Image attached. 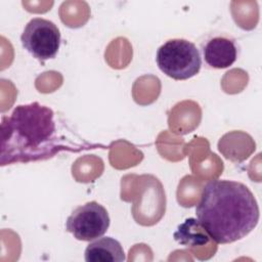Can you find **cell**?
<instances>
[{
	"instance_id": "obj_8",
	"label": "cell",
	"mask_w": 262,
	"mask_h": 262,
	"mask_svg": "<svg viewBox=\"0 0 262 262\" xmlns=\"http://www.w3.org/2000/svg\"><path fill=\"white\" fill-rule=\"evenodd\" d=\"M174 239L185 247H196L208 244L209 236L195 218H187L179 224L173 234Z\"/></svg>"
},
{
	"instance_id": "obj_2",
	"label": "cell",
	"mask_w": 262,
	"mask_h": 262,
	"mask_svg": "<svg viewBox=\"0 0 262 262\" xmlns=\"http://www.w3.org/2000/svg\"><path fill=\"white\" fill-rule=\"evenodd\" d=\"M196 220L216 244H231L248 235L258 224L260 211L250 188L237 181L215 179L202 189Z\"/></svg>"
},
{
	"instance_id": "obj_3",
	"label": "cell",
	"mask_w": 262,
	"mask_h": 262,
	"mask_svg": "<svg viewBox=\"0 0 262 262\" xmlns=\"http://www.w3.org/2000/svg\"><path fill=\"white\" fill-rule=\"evenodd\" d=\"M159 69L168 77L180 81L195 76L202 68V56L196 46L186 39H170L156 54Z\"/></svg>"
},
{
	"instance_id": "obj_7",
	"label": "cell",
	"mask_w": 262,
	"mask_h": 262,
	"mask_svg": "<svg viewBox=\"0 0 262 262\" xmlns=\"http://www.w3.org/2000/svg\"><path fill=\"white\" fill-rule=\"evenodd\" d=\"M87 262H122L126 256L119 241L111 236H100L91 241L85 249Z\"/></svg>"
},
{
	"instance_id": "obj_1",
	"label": "cell",
	"mask_w": 262,
	"mask_h": 262,
	"mask_svg": "<svg viewBox=\"0 0 262 262\" xmlns=\"http://www.w3.org/2000/svg\"><path fill=\"white\" fill-rule=\"evenodd\" d=\"M55 113L37 101L16 105L0 125V165L45 160L60 150L87 149L73 141Z\"/></svg>"
},
{
	"instance_id": "obj_5",
	"label": "cell",
	"mask_w": 262,
	"mask_h": 262,
	"mask_svg": "<svg viewBox=\"0 0 262 262\" xmlns=\"http://www.w3.org/2000/svg\"><path fill=\"white\" fill-rule=\"evenodd\" d=\"M110 222L106 209L92 201L73 210L67 219L66 229L78 241L91 242L107 231Z\"/></svg>"
},
{
	"instance_id": "obj_4",
	"label": "cell",
	"mask_w": 262,
	"mask_h": 262,
	"mask_svg": "<svg viewBox=\"0 0 262 262\" xmlns=\"http://www.w3.org/2000/svg\"><path fill=\"white\" fill-rule=\"evenodd\" d=\"M57 26L46 18L34 17L25 27L20 36L23 47L35 58L44 62L54 58L60 46Z\"/></svg>"
},
{
	"instance_id": "obj_6",
	"label": "cell",
	"mask_w": 262,
	"mask_h": 262,
	"mask_svg": "<svg viewBox=\"0 0 262 262\" xmlns=\"http://www.w3.org/2000/svg\"><path fill=\"white\" fill-rule=\"evenodd\" d=\"M202 57L205 63L215 70L231 67L237 59L239 47L236 40L224 33L211 34L201 43Z\"/></svg>"
}]
</instances>
